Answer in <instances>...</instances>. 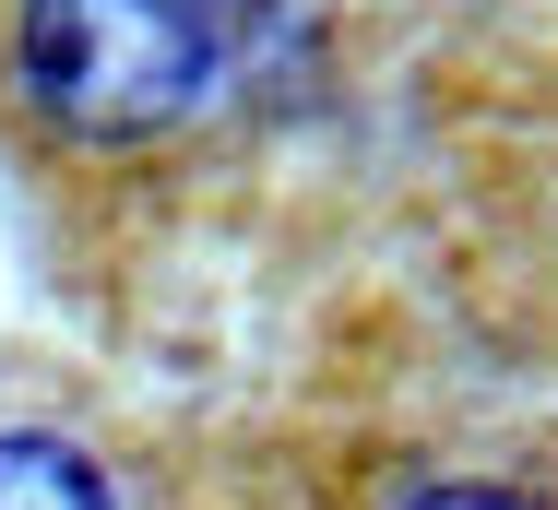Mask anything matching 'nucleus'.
<instances>
[{"label": "nucleus", "instance_id": "nucleus-1", "mask_svg": "<svg viewBox=\"0 0 558 510\" xmlns=\"http://www.w3.org/2000/svg\"><path fill=\"white\" fill-rule=\"evenodd\" d=\"M226 60L215 0H24L12 72L72 143H155L179 131Z\"/></svg>", "mask_w": 558, "mask_h": 510}, {"label": "nucleus", "instance_id": "nucleus-2", "mask_svg": "<svg viewBox=\"0 0 558 510\" xmlns=\"http://www.w3.org/2000/svg\"><path fill=\"white\" fill-rule=\"evenodd\" d=\"M0 510H108V475H96L72 439L12 427V439H0Z\"/></svg>", "mask_w": 558, "mask_h": 510}, {"label": "nucleus", "instance_id": "nucleus-3", "mask_svg": "<svg viewBox=\"0 0 558 510\" xmlns=\"http://www.w3.org/2000/svg\"><path fill=\"white\" fill-rule=\"evenodd\" d=\"M404 510H535L523 487H428V499H404Z\"/></svg>", "mask_w": 558, "mask_h": 510}]
</instances>
